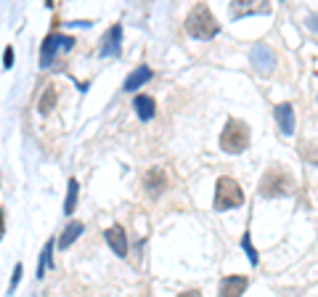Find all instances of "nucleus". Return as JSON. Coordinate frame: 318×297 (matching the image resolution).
<instances>
[{"instance_id": "1", "label": "nucleus", "mask_w": 318, "mask_h": 297, "mask_svg": "<svg viewBox=\"0 0 318 297\" xmlns=\"http://www.w3.org/2000/svg\"><path fill=\"white\" fill-rule=\"evenodd\" d=\"M186 32L191 37H196V40H209V37H215L220 32V24L215 21L212 11L199 3V5H193L191 13L186 16Z\"/></svg>"}, {"instance_id": "2", "label": "nucleus", "mask_w": 318, "mask_h": 297, "mask_svg": "<svg viewBox=\"0 0 318 297\" xmlns=\"http://www.w3.org/2000/svg\"><path fill=\"white\" fill-rule=\"evenodd\" d=\"M297 188V180L294 175L286 170V167H270V170L262 175L260 180V194L262 196H289Z\"/></svg>"}, {"instance_id": "3", "label": "nucleus", "mask_w": 318, "mask_h": 297, "mask_svg": "<svg viewBox=\"0 0 318 297\" xmlns=\"http://www.w3.org/2000/svg\"><path fill=\"white\" fill-rule=\"evenodd\" d=\"M220 149L226 154H242L244 149H250V125L244 119L231 117L220 133Z\"/></svg>"}, {"instance_id": "4", "label": "nucleus", "mask_w": 318, "mask_h": 297, "mask_svg": "<svg viewBox=\"0 0 318 297\" xmlns=\"http://www.w3.org/2000/svg\"><path fill=\"white\" fill-rule=\"evenodd\" d=\"M242 204H244V191H242V186H239L234 178H228V175L218 178V183H215V210H218V212H226V210L242 207Z\"/></svg>"}, {"instance_id": "5", "label": "nucleus", "mask_w": 318, "mask_h": 297, "mask_svg": "<svg viewBox=\"0 0 318 297\" xmlns=\"http://www.w3.org/2000/svg\"><path fill=\"white\" fill-rule=\"evenodd\" d=\"M250 59H252V66L260 74H270V72H273V66H276V56H273V51H270L268 45H254L252 53H250Z\"/></svg>"}, {"instance_id": "6", "label": "nucleus", "mask_w": 318, "mask_h": 297, "mask_svg": "<svg viewBox=\"0 0 318 297\" xmlns=\"http://www.w3.org/2000/svg\"><path fill=\"white\" fill-rule=\"evenodd\" d=\"M120 43H122V27L114 24L106 29V35L101 37V48H98V56H117L120 53Z\"/></svg>"}, {"instance_id": "7", "label": "nucleus", "mask_w": 318, "mask_h": 297, "mask_svg": "<svg viewBox=\"0 0 318 297\" xmlns=\"http://www.w3.org/2000/svg\"><path fill=\"white\" fill-rule=\"evenodd\" d=\"M250 287V279L247 276H226L220 281V297H242Z\"/></svg>"}, {"instance_id": "8", "label": "nucleus", "mask_w": 318, "mask_h": 297, "mask_svg": "<svg viewBox=\"0 0 318 297\" xmlns=\"http://www.w3.org/2000/svg\"><path fill=\"white\" fill-rule=\"evenodd\" d=\"M151 77H154V72L149 69V66H138V69H133V72L125 77V82H122V90H125V93H135V90L143 88Z\"/></svg>"}, {"instance_id": "9", "label": "nucleus", "mask_w": 318, "mask_h": 297, "mask_svg": "<svg viewBox=\"0 0 318 297\" xmlns=\"http://www.w3.org/2000/svg\"><path fill=\"white\" fill-rule=\"evenodd\" d=\"M165 186H167V178H165L162 167H151V170L143 175V188L151 196H159V191H165Z\"/></svg>"}, {"instance_id": "10", "label": "nucleus", "mask_w": 318, "mask_h": 297, "mask_svg": "<svg viewBox=\"0 0 318 297\" xmlns=\"http://www.w3.org/2000/svg\"><path fill=\"white\" fill-rule=\"evenodd\" d=\"M106 241L117 252V257H127V236H125V228L122 226H112L106 231Z\"/></svg>"}, {"instance_id": "11", "label": "nucleus", "mask_w": 318, "mask_h": 297, "mask_svg": "<svg viewBox=\"0 0 318 297\" xmlns=\"http://www.w3.org/2000/svg\"><path fill=\"white\" fill-rule=\"evenodd\" d=\"M133 109L138 114V119L149 122V119H154V114H157V101H154L151 96H146V93H138L135 101H133Z\"/></svg>"}, {"instance_id": "12", "label": "nucleus", "mask_w": 318, "mask_h": 297, "mask_svg": "<svg viewBox=\"0 0 318 297\" xmlns=\"http://www.w3.org/2000/svg\"><path fill=\"white\" fill-rule=\"evenodd\" d=\"M276 122H278L284 135L294 133V109H292V104H278L276 106Z\"/></svg>"}, {"instance_id": "13", "label": "nucleus", "mask_w": 318, "mask_h": 297, "mask_svg": "<svg viewBox=\"0 0 318 297\" xmlns=\"http://www.w3.org/2000/svg\"><path fill=\"white\" fill-rule=\"evenodd\" d=\"M59 53V43H56V35H48L43 40V51H40V66L43 69H48V66L53 64V59H56Z\"/></svg>"}, {"instance_id": "14", "label": "nucleus", "mask_w": 318, "mask_h": 297, "mask_svg": "<svg viewBox=\"0 0 318 297\" xmlns=\"http://www.w3.org/2000/svg\"><path fill=\"white\" fill-rule=\"evenodd\" d=\"M85 231V226L80 223V220H72L66 228H64V234H61V239L56 241V244L61 247V249H66V247H72V241H77L80 239V234Z\"/></svg>"}, {"instance_id": "15", "label": "nucleus", "mask_w": 318, "mask_h": 297, "mask_svg": "<svg viewBox=\"0 0 318 297\" xmlns=\"http://www.w3.org/2000/svg\"><path fill=\"white\" fill-rule=\"evenodd\" d=\"M53 244L56 241H45V247H43V252H40V263H37V279H43L45 276V271L51 268V255H53Z\"/></svg>"}, {"instance_id": "16", "label": "nucleus", "mask_w": 318, "mask_h": 297, "mask_svg": "<svg viewBox=\"0 0 318 297\" xmlns=\"http://www.w3.org/2000/svg\"><path fill=\"white\" fill-rule=\"evenodd\" d=\"M77 191H80V183H77L74 178H69V186H66V202H64V212H66V215H72V212H74Z\"/></svg>"}, {"instance_id": "17", "label": "nucleus", "mask_w": 318, "mask_h": 297, "mask_svg": "<svg viewBox=\"0 0 318 297\" xmlns=\"http://www.w3.org/2000/svg\"><path fill=\"white\" fill-rule=\"evenodd\" d=\"M53 104H56V88L48 85V88H45V93H43V98H40V104H37V109H40V114H51Z\"/></svg>"}, {"instance_id": "18", "label": "nucleus", "mask_w": 318, "mask_h": 297, "mask_svg": "<svg viewBox=\"0 0 318 297\" xmlns=\"http://www.w3.org/2000/svg\"><path fill=\"white\" fill-rule=\"evenodd\" d=\"M250 231H244V236H242V247H244V252H247V257H250V263L252 265H257L260 263V252L254 249V244H252V239H250Z\"/></svg>"}, {"instance_id": "19", "label": "nucleus", "mask_w": 318, "mask_h": 297, "mask_svg": "<svg viewBox=\"0 0 318 297\" xmlns=\"http://www.w3.org/2000/svg\"><path fill=\"white\" fill-rule=\"evenodd\" d=\"M21 273H24V265L16 263V268H13V279H11V284H8V295L16 292V287H19V281H21Z\"/></svg>"}, {"instance_id": "20", "label": "nucleus", "mask_w": 318, "mask_h": 297, "mask_svg": "<svg viewBox=\"0 0 318 297\" xmlns=\"http://www.w3.org/2000/svg\"><path fill=\"white\" fill-rule=\"evenodd\" d=\"M56 43H59L61 51H72L74 48V37H69V35H56Z\"/></svg>"}, {"instance_id": "21", "label": "nucleus", "mask_w": 318, "mask_h": 297, "mask_svg": "<svg viewBox=\"0 0 318 297\" xmlns=\"http://www.w3.org/2000/svg\"><path fill=\"white\" fill-rule=\"evenodd\" d=\"M3 66H5V69H11V66H13V48H11V45L3 51Z\"/></svg>"}, {"instance_id": "22", "label": "nucleus", "mask_w": 318, "mask_h": 297, "mask_svg": "<svg viewBox=\"0 0 318 297\" xmlns=\"http://www.w3.org/2000/svg\"><path fill=\"white\" fill-rule=\"evenodd\" d=\"M5 236V210H0V241Z\"/></svg>"}, {"instance_id": "23", "label": "nucleus", "mask_w": 318, "mask_h": 297, "mask_svg": "<svg viewBox=\"0 0 318 297\" xmlns=\"http://www.w3.org/2000/svg\"><path fill=\"white\" fill-rule=\"evenodd\" d=\"M178 297H201V292H199V289H189V292H181Z\"/></svg>"}]
</instances>
